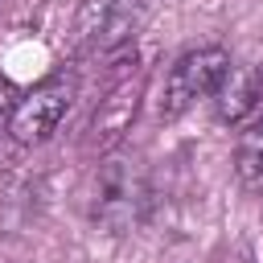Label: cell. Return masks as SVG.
Segmentation results:
<instances>
[{
  "instance_id": "1",
  "label": "cell",
  "mask_w": 263,
  "mask_h": 263,
  "mask_svg": "<svg viewBox=\"0 0 263 263\" xmlns=\"http://www.w3.org/2000/svg\"><path fill=\"white\" fill-rule=\"evenodd\" d=\"M74 99H78V78H74V70H53V74H45L37 86H29L25 95H16V107H12L8 127H4L8 140L21 144V148L45 144V140L62 127V119L70 115Z\"/></svg>"
},
{
  "instance_id": "2",
  "label": "cell",
  "mask_w": 263,
  "mask_h": 263,
  "mask_svg": "<svg viewBox=\"0 0 263 263\" xmlns=\"http://www.w3.org/2000/svg\"><path fill=\"white\" fill-rule=\"evenodd\" d=\"M230 49L226 45H197L185 49L168 74H164V90H160V119H181L185 111H193L201 99H210L222 82V74L230 70Z\"/></svg>"
},
{
  "instance_id": "4",
  "label": "cell",
  "mask_w": 263,
  "mask_h": 263,
  "mask_svg": "<svg viewBox=\"0 0 263 263\" xmlns=\"http://www.w3.org/2000/svg\"><path fill=\"white\" fill-rule=\"evenodd\" d=\"M144 25V0H82L74 12V49L103 58L123 49Z\"/></svg>"
},
{
  "instance_id": "7",
  "label": "cell",
  "mask_w": 263,
  "mask_h": 263,
  "mask_svg": "<svg viewBox=\"0 0 263 263\" xmlns=\"http://www.w3.org/2000/svg\"><path fill=\"white\" fill-rule=\"evenodd\" d=\"M16 86H12V78L8 74H0V127H8V115H12V107H16Z\"/></svg>"
},
{
  "instance_id": "5",
  "label": "cell",
  "mask_w": 263,
  "mask_h": 263,
  "mask_svg": "<svg viewBox=\"0 0 263 263\" xmlns=\"http://www.w3.org/2000/svg\"><path fill=\"white\" fill-rule=\"evenodd\" d=\"M210 99H214V115L222 123H242L263 99V66L259 62H230V70L222 74V82Z\"/></svg>"
},
{
  "instance_id": "6",
  "label": "cell",
  "mask_w": 263,
  "mask_h": 263,
  "mask_svg": "<svg viewBox=\"0 0 263 263\" xmlns=\"http://www.w3.org/2000/svg\"><path fill=\"white\" fill-rule=\"evenodd\" d=\"M234 181L242 193H263V119H251L234 140Z\"/></svg>"
},
{
  "instance_id": "3",
  "label": "cell",
  "mask_w": 263,
  "mask_h": 263,
  "mask_svg": "<svg viewBox=\"0 0 263 263\" xmlns=\"http://www.w3.org/2000/svg\"><path fill=\"white\" fill-rule=\"evenodd\" d=\"M144 201H148V185H144V173L136 168V160L111 156L99 164L95 189H90V218L99 226H107L111 234H123L127 226L140 222Z\"/></svg>"
}]
</instances>
